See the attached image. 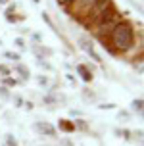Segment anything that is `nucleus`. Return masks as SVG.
Segmentation results:
<instances>
[{
  "mask_svg": "<svg viewBox=\"0 0 144 146\" xmlns=\"http://www.w3.org/2000/svg\"><path fill=\"white\" fill-rule=\"evenodd\" d=\"M62 2H73V0H62Z\"/></svg>",
  "mask_w": 144,
  "mask_h": 146,
  "instance_id": "nucleus-16",
  "label": "nucleus"
},
{
  "mask_svg": "<svg viewBox=\"0 0 144 146\" xmlns=\"http://www.w3.org/2000/svg\"><path fill=\"white\" fill-rule=\"evenodd\" d=\"M111 44H113L117 50H129L135 44V31H133V25L127 21H119L111 29Z\"/></svg>",
  "mask_w": 144,
  "mask_h": 146,
  "instance_id": "nucleus-1",
  "label": "nucleus"
},
{
  "mask_svg": "<svg viewBox=\"0 0 144 146\" xmlns=\"http://www.w3.org/2000/svg\"><path fill=\"white\" fill-rule=\"evenodd\" d=\"M60 127H62L64 131H73V129H75V123H67V121H62V123H60Z\"/></svg>",
  "mask_w": 144,
  "mask_h": 146,
  "instance_id": "nucleus-7",
  "label": "nucleus"
},
{
  "mask_svg": "<svg viewBox=\"0 0 144 146\" xmlns=\"http://www.w3.org/2000/svg\"><path fill=\"white\" fill-rule=\"evenodd\" d=\"M77 71L81 73V77H83V81H90L92 79V73L86 69V66H77Z\"/></svg>",
  "mask_w": 144,
  "mask_h": 146,
  "instance_id": "nucleus-5",
  "label": "nucleus"
},
{
  "mask_svg": "<svg viewBox=\"0 0 144 146\" xmlns=\"http://www.w3.org/2000/svg\"><path fill=\"white\" fill-rule=\"evenodd\" d=\"M38 83H40V85H46L48 81H46V77H38Z\"/></svg>",
  "mask_w": 144,
  "mask_h": 146,
  "instance_id": "nucleus-14",
  "label": "nucleus"
},
{
  "mask_svg": "<svg viewBox=\"0 0 144 146\" xmlns=\"http://www.w3.org/2000/svg\"><path fill=\"white\" fill-rule=\"evenodd\" d=\"M15 44H17L19 48H23V46H25V40H23V38H15Z\"/></svg>",
  "mask_w": 144,
  "mask_h": 146,
  "instance_id": "nucleus-13",
  "label": "nucleus"
},
{
  "mask_svg": "<svg viewBox=\"0 0 144 146\" xmlns=\"http://www.w3.org/2000/svg\"><path fill=\"white\" fill-rule=\"evenodd\" d=\"M35 2H38V0H35Z\"/></svg>",
  "mask_w": 144,
  "mask_h": 146,
  "instance_id": "nucleus-17",
  "label": "nucleus"
},
{
  "mask_svg": "<svg viewBox=\"0 0 144 146\" xmlns=\"http://www.w3.org/2000/svg\"><path fill=\"white\" fill-rule=\"evenodd\" d=\"M17 71H19V73H23V77H25V79L29 77V71H27V69H25L23 66H17Z\"/></svg>",
  "mask_w": 144,
  "mask_h": 146,
  "instance_id": "nucleus-10",
  "label": "nucleus"
},
{
  "mask_svg": "<svg viewBox=\"0 0 144 146\" xmlns=\"http://www.w3.org/2000/svg\"><path fill=\"white\" fill-rule=\"evenodd\" d=\"M133 110H135V111H138V113H140V111H142V100H140V98H138V100H135V102H133Z\"/></svg>",
  "mask_w": 144,
  "mask_h": 146,
  "instance_id": "nucleus-8",
  "label": "nucleus"
},
{
  "mask_svg": "<svg viewBox=\"0 0 144 146\" xmlns=\"http://www.w3.org/2000/svg\"><path fill=\"white\" fill-rule=\"evenodd\" d=\"M111 8V0H96L90 8V12H92V17H100L106 10Z\"/></svg>",
  "mask_w": 144,
  "mask_h": 146,
  "instance_id": "nucleus-2",
  "label": "nucleus"
},
{
  "mask_svg": "<svg viewBox=\"0 0 144 146\" xmlns=\"http://www.w3.org/2000/svg\"><path fill=\"white\" fill-rule=\"evenodd\" d=\"M33 129H35L36 133H40V135H48V137H54V135H56V129H54L50 123H42V121H36V123L33 125Z\"/></svg>",
  "mask_w": 144,
  "mask_h": 146,
  "instance_id": "nucleus-3",
  "label": "nucleus"
},
{
  "mask_svg": "<svg viewBox=\"0 0 144 146\" xmlns=\"http://www.w3.org/2000/svg\"><path fill=\"white\" fill-rule=\"evenodd\" d=\"M4 146H17V140H15L14 135H6L4 137Z\"/></svg>",
  "mask_w": 144,
  "mask_h": 146,
  "instance_id": "nucleus-6",
  "label": "nucleus"
},
{
  "mask_svg": "<svg viewBox=\"0 0 144 146\" xmlns=\"http://www.w3.org/2000/svg\"><path fill=\"white\" fill-rule=\"evenodd\" d=\"M0 96H2V98H8V96H10V94H8V90L4 87H0Z\"/></svg>",
  "mask_w": 144,
  "mask_h": 146,
  "instance_id": "nucleus-12",
  "label": "nucleus"
},
{
  "mask_svg": "<svg viewBox=\"0 0 144 146\" xmlns=\"http://www.w3.org/2000/svg\"><path fill=\"white\" fill-rule=\"evenodd\" d=\"M0 4H8V0H0Z\"/></svg>",
  "mask_w": 144,
  "mask_h": 146,
  "instance_id": "nucleus-15",
  "label": "nucleus"
},
{
  "mask_svg": "<svg viewBox=\"0 0 144 146\" xmlns=\"http://www.w3.org/2000/svg\"><path fill=\"white\" fill-rule=\"evenodd\" d=\"M42 19H44V21H46V23H48V25H50L52 29H54V23H52V19H50V17H48V14H42Z\"/></svg>",
  "mask_w": 144,
  "mask_h": 146,
  "instance_id": "nucleus-11",
  "label": "nucleus"
},
{
  "mask_svg": "<svg viewBox=\"0 0 144 146\" xmlns=\"http://www.w3.org/2000/svg\"><path fill=\"white\" fill-rule=\"evenodd\" d=\"M4 56H6V58H10V60H19V54H14V52H4Z\"/></svg>",
  "mask_w": 144,
  "mask_h": 146,
  "instance_id": "nucleus-9",
  "label": "nucleus"
},
{
  "mask_svg": "<svg viewBox=\"0 0 144 146\" xmlns=\"http://www.w3.org/2000/svg\"><path fill=\"white\" fill-rule=\"evenodd\" d=\"M79 42H81V46H83V48H85V50L88 52V54H90V56H92L94 60H96V62H100V56H98V54L94 52V46H92V42H90V40H88L86 36H81V38H79Z\"/></svg>",
  "mask_w": 144,
  "mask_h": 146,
  "instance_id": "nucleus-4",
  "label": "nucleus"
}]
</instances>
